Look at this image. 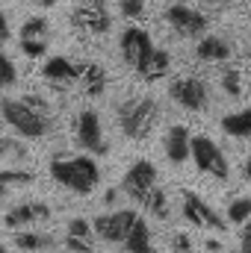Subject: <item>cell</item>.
<instances>
[{
	"label": "cell",
	"instance_id": "obj_1",
	"mask_svg": "<svg viewBox=\"0 0 251 253\" xmlns=\"http://www.w3.org/2000/svg\"><path fill=\"white\" fill-rule=\"evenodd\" d=\"M51 174L60 186L77 191V194L95 191L98 180H101V171H98L92 156H54L51 159Z\"/></svg>",
	"mask_w": 251,
	"mask_h": 253
},
{
	"label": "cell",
	"instance_id": "obj_2",
	"mask_svg": "<svg viewBox=\"0 0 251 253\" xmlns=\"http://www.w3.org/2000/svg\"><path fill=\"white\" fill-rule=\"evenodd\" d=\"M0 115H3V121L9 126H15V132H21L24 138H42V135L51 132V115L36 112L24 100L3 97L0 100Z\"/></svg>",
	"mask_w": 251,
	"mask_h": 253
},
{
	"label": "cell",
	"instance_id": "obj_3",
	"mask_svg": "<svg viewBox=\"0 0 251 253\" xmlns=\"http://www.w3.org/2000/svg\"><path fill=\"white\" fill-rule=\"evenodd\" d=\"M157 118H160V106H157L154 97H136V100H127V103L119 106L122 132H125L127 138H133V141L145 138L154 129Z\"/></svg>",
	"mask_w": 251,
	"mask_h": 253
},
{
	"label": "cell",
	"instance_id": "obj_4",
	"mask_svg": "<svg viewBox=\"0 0 251 253\" xmlns=\"http://www.w3.org/2000/svg\"><path fill=\"white\" fill-rule=\"evenodd\" d=\"M192 162L198 165L201 174H210L216 180H228V174H231V165H228L222 147L207 135H192Z\"/></svg>",
	"mask_w": 251,
	"mask_h": 253
},
{
	"label": "cell",
	"instance_id": "obj_5",
	"mask_svg": "<svg viewBox=\"0 0 251 253\" xmlns=\"http://www.w3.org/2000/svg\"><path fill=\"white\" fill-rule=\"evenodd\" d=\"M169 94H172L175 103H181L189 112H201L210 103V88H207V83L201 77H178V80H172Z\"/></svg>",
	"mask_w": 251,
	"mask_h": 253
},
{
	"label": "cell",
	"instance_id": "obj_6",
	"mask_svg": "<svg viewBox=\"0 0 251 253\" xmlns=\"http://www.w3.org/2000/svg\"><path fill=\"white\" fill-rule=\"evenodd\" d=\"M154 186H157V168H154V162H148V159L133 162L130 171L125 174V183H122L125 194L133 197L136 203H145Z\"/></svg>",
	"mask_w": 251,
	"mask_h": 253
},
{
	"label": "cell",
	"instance_id": "obj_7",
	"mask_svg": "<svg viewBox=\"0 0 251 253\" xmlns=\"http://www.w3.org/2000/svg\"><path fill=\"white\" fill-rule=\"evenodd\" d=\"M184 218L192 227H210V230H219V233L228 230V221H222V215L195 191H184Z\"/></svg>",
	"mask_w": 251,
	"mask_h": 253
},
{
	"label": "cell",
	"instance_id": "obj_8",
	"mask_svg": "<svg viewBox=\"0 0 251 253\" xmlns=\"http://www.w3.org/2000/svg\"><path fill=\"white\" fill-rule=\"evenodd\" d=\"M166 21L169 27L181 36V39H198L204 30H207V15L192 9V6H184V3H175L166 9Z\"/></svg>",
	"mask_w": 251,
	"mask_h": 253
},
{
	"label": "cell",
	"instance_id": "obj_9",
	"mask_svg": "<svg viewBox=\"0 0 251 253\" xmlns=\"http://www.w3.org/2000/svg\"><path fill=\"white\" fill-rule=\"evenodd\" d=\"M77 144H80L83 150H89V153H98V156L110 153V144L104 141V129H101L98 112L83 109V112L77 115Z\"/></svg>",
	"mask_w": 251,
	"mask_h": 253
},
{
	"label": "cell",
	"instance_id": "obj_10",
	"mask_svg": "<svg viewBox=\"0 0 251 253\" xmlns=\"http://www.w3.org/2000/svg\"><path fill=\"white\" fill-rule=\"evenodd\" d=\"M136 218L139 215L133 209H119V212H110V215H98L92 227H95L98 239H104V242H125L127 233L136 224Z\"/></svg>",
	"mask_w": 251,
	"mask_h": 253
},
{
	"label": "cell",
	"instance_id": "obj_11",
	"mask_svg": "<svg viewBox=\"0 0 251 253\" xmlns=\"http://www.w3.org/2000/svg\"><path fill=\"white\" fill-rule=\"evenodd\" d=\"M122 56H125V62L136 71L139 65L145 62V56L154 50V44H151V36L142 30V27H127L125 33H122Z\"/></svg>",
	"mask_w": 251,
	"mask_h": 253
},
{
	"label": "cell",
	"instance_id": "obj_12",
	"mask_svg": "<svg viewBox=\"0 0 251 253\" xmlns=\"http://www.w3.org/2000/svg\"><path fill=\"white\" fill-rule=\"evenodd\" d=\"M71 24L77 30H86L92 36H104L110 27H113V18L107 9H98V6H89V3H80L71 15Z\"/></svg>",
	"mask_w": 251,
	"mask_h": 253
},
{
	"label": "cell",
	"instance_id": "obj_13",
	"mask_svg": "<svg viewBox=\"0 0 251 253\" xmlns=\"http://www.w3.org/2000/svg\"><path fill=\"white\" fill-rule=\"evenodd\" d=\"M163 147H166V156H169L172 165H184L189 156H192V135H189V129L184 124L169 126Z\"/></svg>",
	"mask_w": 251,
	"mask_h": 253
},
{
	"label": "cell",
	"instance_id": "obj_14",
	"mask_svg": "<svg viewBox=\"0 0 251 253\" xmlns=\"http://www.w3.org/2000/svg\"><path fill=\"white\" fill-rule=\"evenodd\" d=\"M45 218H51V206L42 203V200H30V203H21V206L9 209L6 218H3V224H6L9 230H15V227L33 224V221H45Z\"/></svg>",
	"mask_w": 251,
	"mask_h": 253
},
{
	"label": "cell",
	"instance_id": "obj_15",
	"mask_svg": "<svg viewBox=\"0 0 251 253\" xmlns=\"http://www.w3.org/2000/svg\"><path fill=\"white\" fill-rule=\"evenodd\" d=\"M169 71H172V53H169V50H163V47H154V50L145 56V62L136 68V74H139L142 80H148V83L163 80Z\"/></svg>",
	"mask_w": 251,
	"mask_h": 253
},
{
	"label": "cell",
	"instance_id": "obj_16",
	"mask_svg": "<svg viewBox=\"0 0 251 253\" xmlns=\"http://www.w3.org/2000/svg\"><path fill=\"white\" fill-rule=\"evenodd\" d=\"M42 74H45L48 80H54V83L68 85V83H74V80H80V77H83V65L68 62L65 56H54V59H48V62H45Z\"/></svg>",
	"mask_w": 251,
	"mask_h": 253
},
{
	"label": "cell",
	"instance_id": "obj_17",
	"mask_svg": "<svg viewBox=\"0 0 251 253\" xmlns=\"http://www.w3.org/2000/svg\"><path fill=\"white\" fill-rule=\"evenodd\" d=\"M195 56L201 62H225L231 56V44L225 39H219V36H204L198 42V47H195Z\"/></svg>",
	"mask_w": 251,
	"mask_h": 253
},
{
	"label": "cell",
	"instance_id": "obj_18",
	"mask_svg": "<svg viewBox=\"0 0 251 253\" xmlns=\"http://www.w3.org/2000/svg\"><path fill=\"white\" fill-rule=\"evenodd\" d=\"M222 129L231 138H251V109H240L222 118Z\"/></svg>",
	"mask_w": 251,
	"mask_h": 253
},
{
	"label": "cell",
	"instance_id": "obj_19",
	"mask_svg": "<svg viewBox=\"0 0 251 253\" xmlns=\"http://www.w3.org/2000/svg\"><path fill=\"white\" fill-rule=\"evenodd\" d=\"M125 251L127 253H151V230H148V224L142 218H136L133 230L127 233Z\"/></svg>",
	"mask_w": 251,
	"mask_h": 253
},
{
	"label": "cell",
	"instance_id": "obj_20",
	"mask_svg": "<svg viewBox=\"0 0 251 253\" xmlns=\"http://www.w3.org/2000/svg\"><path fill=\"white\" fill-rule=\"evenodd\" d=\"M83 83L89 97H101L107 91V71L101 65H83Z\"/></svg>",
	"mask_w": 251,
	"mask_h": 253
},
{
	"label": "cell",
	"instance_id": "obj_21",
	"mask_svg": "<svg viewBox=\"0 0 251 253\" xmlns=\"http://www.w3.org/2000/svg\"><path fill=\"white\" fill-rule=\"evenodd\" d=\"M15 245L27 253H36V251H51L54 248V239L45 236V233H18L15 236Z\"/></svg>",
	"mask_w": 251,
	"mask_h": 253
},
{
	"label": "cell",
	"instance_id": "obj_22",
	"mask_svg": "<svg viewBox=\"0 0 251 253\" xmlns=\"http://www.w3.org/2000/svg\"><path fill=\"white\" fill-rule=\"evenodd\" d=\"M36 177L30 174V171H0V200L9 194V189H15V186H30Z\"/></svg>",
	"mask_w": 251,
	"mask_h": 253
},
{
	"label": "cell",
	"instance_id": "obj_23",
	"mask_svg": "<svg viewBox=\"0 0 251 253\" xmlns=\"http://www.w3.org/2000/svg\"><path fill=\"white\" fill-rule=\"evenodd\" d=\"M219 83H222L228 97H240L243 94V74H240V68H225Z\"/></svg>",
	"mask_w": 251,
	"mask_h": 253
},
{
	"label": "cell",
	"instance_id": "obj_24",
	"mask_svg": "<svg viewBox=\"0 0 251 253\" xmlns=\"http://www.w3.org/2000/svg\"><path fill=\"white\" fill-rule=\"evenodd\" d=\"M228 221L231 224H246L251 221V197H237L228 206Z\"/></svg>",
	"mask_w": 251,
	"mask_h": 253
},
{
	"label": "cell",
	"instance_id": "obj_25",
	"mask_svg": "<svg viewBox=\"0 0 251 253\" xmlns=\"http://www.w3.org/2000/svg\"><path fill=\"white\" fill-rule=\"evenodd\" d=\"M145 206H148V212L151 215H157V218H169V197H166V191L163 189H151L148 194V200H145Z\"/></svg>",
	"mask_w": 251,
	"mask_h": 253
},
{
	"label": "cell",
	"instance_id": "obj_26",
	"mask_svg": "<svg viewBox=\"0 0 251 253\" xmlns=\"http://www.w3.org/2000/svg\"><path fill=\"white\" fill-rule=\"evenodd\" d=\"M0 159H9V162H24L27 159V147L15 138H0Z\"/></svg>",
	"mask_w": 251,
	"mask_h": 253
},
{
	"label": "cell",
	"instance_id": "obj_27",
	"mask_svg": "<svg viewBox=\"0 0 251 253\" xmlns=\"http://www.w3.org/2000/svg\"><path fill=\"white\" fill-rule=\"evenodd\" d=\"M45 33H48V18H42V15L21 24V39H42Z\"/></svg>",
	"mask_w": 251,
	"mask_h": 253
},
{
	"label": "cell",
	"instance_id": "obj_28",
	"mask_svg": "<svg viewBox=\"0 0 251 253\" xmlns=\"http://www.w3.org/2000/svg\"><path fill=\"white\" fill-rule=\"evenodd\" d=\"M15 80H18V71H15V65L9 62V56H6V53H0V88H9V85H15Z\"/></svg>",
	"mask_w": 251,
	"mask_h": 253
},
{
	"label": "cell",
	"instance_id": "obj_29",
	"mask_svg": "<svg viewBox=\"0 0 251 253\" xmlns=\"http://www.w3.org/2000/svg\"><path fill=\"white\" fill-rule=\"evenodd\" d=\"M92 233H95V227H89L86 218H71L65 236H77V239H89V242H92Z\"/></svg>",
	"mask_w": 251,
	"mask_h": 253
},
{
	"label": "cell",
	"instance_id": "obj_30",
	"mask_svg": "<svg viewBox=\"0 0 251 253\" xmlns=\"http://www.w3.org/2000/svg\"><path fill=\"white\" fill-rule=\"evenodd\" d=\"M21 50L27 53V56H45V50H48V44L42 42V39H21Z\"/></svg>",
	"mask_w": 251,
	"mask_h": 253
},
{
	"label": "cell",
	"instance_id": "obj_31",
	"mask_svg": "<svg viewBox=\"0 0 251 253\" xmlns=\"http://www.w3.org/2000/svg\"><path fill=\"white\" fill-rule=\"evenodd\" d=\"M142 12H145V0H122L125 18H142Z\"/></svg>",
	"mask_w": 251,
	"mask_h": 253
},
{
	"label": "cell",
	"instance_id": "obj_32",
	"mask_svg": "<svg viewBox=\"0 0 251 253\" xmlns=\"http://www.w3.org/2000/svg\"><path fill=\"white\" fill-rule=\"evenodd\" d=\"M65 248L71 253H92V242L89 239H77V236H65Z\"/></svg>",
	"mask_w": 251,
	"mask_h": 253
},
{
	"label": "cell",
	"instance_id": "obj_33",
	"mask_svg": "<svg viewBox=\"0 0 251 253\" xmlns=\"http://www.w3.org/2000/svg\"><path fill=\"white\" fill-rule=\"evenodd\" d=\"M21 100H24L27 106H33L36 112H42V115H51V106H48V100H45V97H36V94H24Z\"/></svg>",
	"mask_w": 251,
	"mask_h": 253
},
{
	"label": "cell",
	"instance_id": "obj_34",
	"mask_svg": "<svg viewBox=\"0 0 251 253\" xmlns=\"http://www.w3.org/2000/svg\"><path fill=\"white\" fill-rule=\"evenodd\" d=\"M240 253H251V221L243 224V236H240Z\"/></svg>",
	"mask_w": 251,
	"mask_h": 253
},
{
	"label": "cell",
	"instance_id": "obj_35",
	"mask_svg": "<svg viewBox=\"0 0 251 253\" xmlns=\"http://www.w3.org/2000/svg\"><path fill=\"white\" fill-rule=\"evenodd\" d=\"M184 248H192V242H189L187 233H178V236H175V245H172V251H184Z\"/></svg>",
	"mask_w": 251,
	"mask_h": 253
},
{
	"label": "cell",
	"instance_id": "obj_36",
	"mask_svg": "<svg viewBox=\"0 0 251 253\" xmlns=\"http://www.w3.org/2000/svg\"><path fill=\"white\" fill-rule=\"evenodd\" d=\"M3 42H9V24H6V15H3V9H0V44Z\"/></svg>",
	"mask_w": 251,
	"mask_h": 253
},
{
	"label": "cell",
	"instance_id": "obj_37",
	"mask_svg": "<svg viewBox=\"0 0 251 253\" xmlns=\"http://www.w3.org/2000/svg\"><path fill=\"white\" fill-rule=\"evenodd\" d=\"M116 200H119V191H116V189H107V194H104V203H107V206H113Z\"/></svg>",
	"mask_w": 251,
	"mask_h": 253
},
{
	"label": "cell",
	"instance_id": "obj_38",
	"mask_svg": "<svg viewBox=\"0 0 251 253\" xmlns=\"http://www.w3.org/2000/svg\"><path fill=\"white\" fill-rule=\"evenodd\" d=\"M204 248H207V253H219V251H222V242L210 239V242H204Z\"/></svg>",
	"mask_w": 251,
	"mask_h": 253
},
{
	"label": "cell",
	"instance_id": "obj_39",
	"mask_svg": "<svg viewBox=\"0 0 251 253\" xmlns=\"http://www.w3.org/2000/svg\"><path fill=\"white\" fill-rule=\"evenodd\" d=\"M243 177H246V180H251V156L243 162Z\"/></svg>",
	"mask_w": 251,
	"mask_h": 253
},
{
	"label": "cell",
	"instance_id": "obj_40",
	"mask_svg": "<svg viewBox=\"0 0 251 253\" xmlns=\"http://www.w3.org/2000/svg\"><path fill=\"white\" fill-rule=\"evenodd\" d=\"M83 3H89V6H98V9H107V0H83Z\"/></svg>",
	"mask_w": 251,
	"mask_h": 253
},
{
	"label": "cell",
	"instance_id": "obj_41",
	"mask_svg": "<svg viewBox=\"0 0 251 253\" xmlns=\"http://www.w3.org/2000/svg\"><path fill=\"white\" fill-rule=\"evenodd\" d=\"M39 6H57V0H39Z\"/></svg>",
	"mask_w": 251,
	"mask_h": 253
},
{
	"label": "cell",
	"instance_id": "obj_42",
	"mask_svg": "<svg viewBox=\"0 0 251 253\" xmlns=\"http://www.w3.org/2000/svg\"><path fill=\"white\" fill-rule=\"evenodd\" d=\"M172 253H195L192 248H184V251H172Z\"/></svg>",
	"mask_w": 251,
	"mask_h": 253
},
{
	"label": "cell",
	"instance_id": "obj_43",
	"mask_svg": "<svg viewBox=\"0 0 251 253\" xmlns=\"http://www.w3.org/2000/svg\"><path fill=\"white\" fill-rule=\"evenodd\" d=\"M246 53H249V59H251V42H249V50H246Z\"/></svg>",
	"mask_w": 251,
	"mask_h": 253
},
{
	"label": "cell",
	"instance_id": "obj_44",
	"mask_svg": "<svg viewBox=\"0 0 251 253\" xmlns=\"http://www.w3.org/2000/svg\"><path fill=\"white\" fill-rule=\"evenodd\" d=\"M0 253H6V248H3V245H0Z\"/></svg>",
	"mask_w": 251,
	"mask_h": 253
},
{
	"label": "cell",
	"instance_id": "obj_45",
	"mask_svg": "<svg viewBox=\"0 0 251 253\" xmlns=\"http://www.w3.org/2000/svg\"><path fill=\"white\" fill-rule=\"evenodd\" d=\"M36 3H39V0H36Z\"/></svg>",
	"mask_w": 251,
	"mask_h": 253
}]
</instances>
